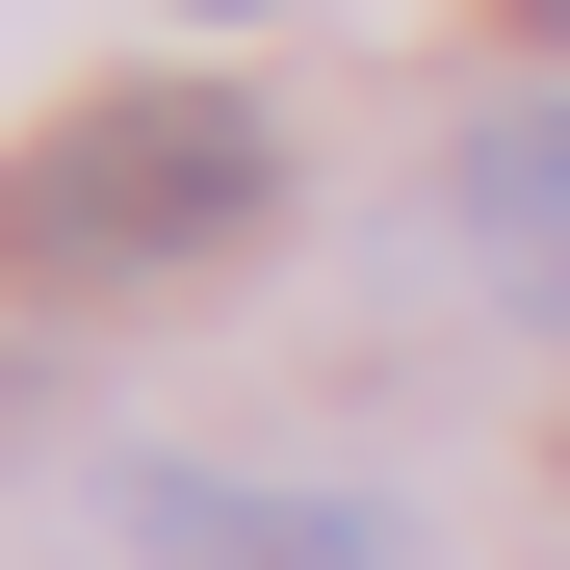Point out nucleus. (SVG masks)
I'll use <instances>...</instances> for the list:
<instances>
[{
    "label": "nucleus",
    "mask_w": 570,
    "mask_h": 570,
    "mask_svg": "<svg viewBox=\"0 0 570 570\" xmlns=\"http://www.w3.org/2000/svg\"><path fill=\"white\" fill-rule=\"evenodd\" d=\"M519 27H544V52H570V0H519Z\"/></svg>",
    "instance_id": "20e7f679"
},
{
    "label": "nucleus",
    "mask_w": 570,
    "mask_h": 570,
    "mask_svg": "<svg viewBox=\"0 0 570 570\" xmlns=\"http://www.w3.org/2000/svg\"><path fill=\"white\" fill-rule=\"evenodd\" d=\"M181 27H234V0H181Z\"/></svg>",
    "instance_id": "39448f33"
},
{
    "label": "nucleus",
    "mask_w": 570,
    "mask_h": 570,
    "mask_svg": "<svg viewBox=\"0 0 570 570\" xmlns=\"http://www.w3.org/2000/svg\"><path fill=\"white\" fill-rule=\"evenodd\" d=\"M441 234L519 285V312H570V105H466L441 130Z\"/></svg>",
    "instance_id": "7ed1b4c3"
},
{
    "label": "nucleus",
    "mask_w": 570,
    "mask_h": 570,
    "mask_svg": "<svg viewBox=\"0 0 570 570\" xmlns=\"http://www.w3.org/2000/svg\"><path fill=\"white\" fill-rule=\"evenodd\" d=\"M259 181H285V130L234 105V78H105V105H52V130H27L0 234H27V285H156V259L259 234Z\"/></svg>",
    "instance_id": "f257e3e1"
},
{
    "label": "nucleus",
    "mask_w": 570,
    "mask_h": 570,
    "mask_svg": "<svg viewBox=\"0 0 570 570\" xmlns=\"http://www.w3.org/2000/svg\"><path fill=\"white\" fill-rule=\"evenodd\" d=\"M130 570H415L390 493H312V466H105Z\"/></svg>",
    "instance_id": "f03ea898"
}]
</instances>
